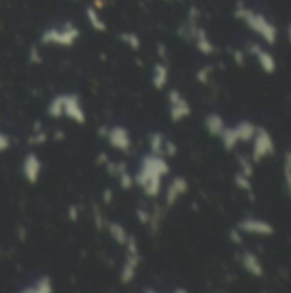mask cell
I'll use <instances>...</instances> for the list:
<instances>
[{"mask_svg": "<svg viewBox=\"0 0 291 293\" xmlns=\"http://www.w3.org/2000/svg\"><path fill=\"white\" fill-rule=\"evenodd\" d=\"M206 129L211 136H218L219 138L223 134V130L226 129L225 120L218 114H209L206 117Z\"/></svg>", "mask_w": 291, "mask_h": 293, "instance_id": "14", "label": "cell"}, {"mask_svg": "<svg viewBox=\"0 0 291 293\" xmlns=\"http://www.w3.org/2000/svg\"><path fill=\"white\" fill-rule=\"evenodd\" d=\"M241 266H243L245 271L250 273L252 276L260 278L264 275V267L260 264L259 257L255 256L254 252H243V256H241Z\"/></svg>", "mask_w": 291, "mask_h": 293, "instance_id": "12", "label": "cell"}, {"mask_svg": "<svg viewBox=\"0 0 291 293\" xmlns=\"http://www.w3.org/2000/svg\"><path fill=\"white\" fill-rule=\"evenodd\" d=\"M137 218H139L142 223H147L151 219V214L146 213L144 209H137Z\"/></svg>", "mask_w": 291, "mask_h": 293, "instance_id": "31", "label": "cell"}, {"mask_svg": "<svg viewBox=\"0 0 291 293\" xmlns=\"http://www.w3.org/2000/svg\"><path fill=\"white\" fill-rule=\"evenodd\" d=\"M288 40L291 43V24H289V28H288Z\"/></svg>", "mask_w": 291, "mask_h": 293, "instance_id": "36", "label": "cell"}, {"mask_svg": "<svg viewBox=\"0 0 291 293\" xmlns=\"http://www.w3.org/2000/svg\"><path fill=\"white\" fill-rule=\"evenodd\" d=\"M240 167H241V173H243L245 177H252V173H254V161L250 163V161L247 160V158L240 156Z\"/></svg>", "mask_w": 291, "mask_h": 293, "instance_id": "26", "label": "cell"}, {"mask_svg": "<svg viewBox=\"0 0 291 293\" xmlns=\"http://www.w3.org/2000/svg\"><path fill=\"white\" fill-rule=\"evenodd\" d=\"M89 19H91L93 28H95V29H100V31H103V29H105V24L100 21V17L95 16V12H93V11H89Z\"/></svg>", "mask_w": 291, "mask_h": 293, "instance_id": "29", "label": "cell"}, {"mask_svg": "<svg viewBox=\"0 0 291 293\" xmlns=\"http://www.w3.org/2000/svg\"><path fill=\"white\" fill-rule=\"evenodd\" d=\"M236 16H238L240 19H243V21L247 22V26L252 29V31L257 33L265 43H269V45H274L276 43L278 29H276L273 24L262 16V14L249 11V9H245V7H240L238 11H236Z\"/></svg>", "mask_w": 291, "mask_h": 293, "instance_id": "2", "label": "cell"}, {"mask_svg": "<svg viewBox=\"0 0 291 293\" xmlns=\"http://www.w3.org/2000/svg\"><path fill=\"white\" fill-rule=\"evenodd\" d=\"M45 139H47V136H45V132H41V134H36V138H29V143H31V144H38V143H45Z\"/></svg>", "mask_w": 291, "mask_h": 293, "instance_id": "32", "label": "cell"}, {"mask_svg": "<svg viewBox=\"0 0 291 293\" xmlns=\"http://www.w3.org/2000/svg\"><path fill=\"white\" fill-rule=\"evenodd\" d=\"M211 71H213V67H211V65H206L204 69H200V71H199V74H197V79H199V82H202V84H206V82L209 81Z\"/></svg>", "mask_w": 291, "mask_h": 293, "instance_id": "27", "label": "cell"}, {"mask_svg": "<svg viewBox=\"0 0 291 293\" xmlns=\"http://www.w3.org/2000/svg\"><path fill=\"white\" fill-rule=\"evenodd\" d=\"M36 288H31V291H45V293H50L52 291V281L48 276H41L39 280L36 281Z\"/></svg>", "mask_w": 291, "mask_h": 293, "instance_id": "23", "label": "cell"}, {"mask_svg": "<svg viewBox=\"0 0 291 293\" xmlns=\"http://www.w3.org/2000/svg\"><path fill=\"white\" fill-rule=\"evenodd\" d=\"M219 138L223 139L225 148L228 149V151H231L236 144L240 143L238 138H236V134H235V130H233V127H231V129H225V130H223V134H221Z\"/></svg>", "mask_w": 291, "mask_h": 293, "instance_id": "19", "label": "cell"}, {"mask_svg": "<svg viewBox=\"0 0 291 293\" xmlns=\"http://www.w3.org/2000/svg\"><path fill=\"white\" fill-rule=\"evenodd\" d=\"M79 36V31L74 26H67L63 29H48L45 35L41 36L43 43H57L60 47H69L76 41V38Z\"/></svg>", "mask_w": 291, "mask_h": 293, "instance_id": "4", "label": "cell"}, {"mask_svg": "<svg viewBox=\"0 0 291 293\" xmlns=\"http://www.w3.org/2000/svg\"><path fill=\"white\" fill-rule=\"evenodd\" d=\"M117 178L120 180V187H122V189H127V190H129V189L132 187V185L136 184V182H134V178H132L130 175L127 173V170H122V172L117 175Z\"/></svg>", "mask_w": 291, "mask_h": 293, "instance_id": "25", "label": "cell"}, {"mask_svg": "<svg viewBox=\"0 0 291 293\" xmlns=\"http://www.w3.org/2000/svg\"><path fill=\"white\" fill-rule=\"evenodd\" d=\"M69 216H71V219H74V221H76L77 219V206H71V209H69Z\"/></svg>", "mask_w": 291, "mask_h": 293, "instance_id": "34", "label": "cell"}, {"mask_svg": "<svg viewBox=\"0 0 291 293\" xmlns=\"http://www.w3.org/2000/svg\"><path fill=\"white\" fill-rule=\"evenodd\" d=\"M235 60H236V63H238V65H243V57L240 55V52H235Z\"/></svg>", "mask_w": 291, "mask_h": 293, "instance_id": "35", "label": "cell"}, {"mask_svg": "<svg viewBox=\"0 0 291 293\" xmlns=\"http://www.w3.org/2000/svg\"><path fill=\"white\" fill-rule=\"evenodd\" d=\"M235 184L236 187L245 190V192H252V184H250V177H245L243 173H238L235 177Z\"/></svg>", "mask_w": 291, "mask_h": 293, "instance_id": "24", "label": "cell"}, {"mask_svg": "<svg viewBox=\"0 0 291 293\" xmlns=\"http://www.w3.org/2000/svg\"><path fill=\"white\" fill-rule=\"evenodd\" d=\"M195 40H197V41H195L197 48H199V50L204 53V55H211V53L214 52V45L211 43L209 38H207L204 29H199V33H197Z\"/></svg>", "mask_w": 291, "mask_h": 293, "instance_id": "17", "label": "cell"}, {"mask_svg": "<svg viewBox=\"0 0 291 293\" xmlns=\"http://www.w3.org/2000/svg\"><path fill=\"white\" fill-rule=\"evenodd\" d=\"M122 38H123V41H125V43H129L132 50H137V48L141 47L139 40H137V36H134V35H122Z\"/></svg>", "mask_w": 291, "mask_h": 293, "instance_id": "28", "label": "cell"}, {"mask_svg": "<svg viewBox=\"0 0 291 293\" xmlns=\"http://www.w3.org/2000/svg\"><path fill=\"white\" fill-rule=\"evenodd\" d=\"M274 154V141L271 134L262 127H257L254 136V151H252V161L254 163H260L264 158Z\"/></svg>", "mask_w": 291, "mask_h": 293, "instance_id": "3", "label": "cell"}, {"mask_svg": "<svg viewBox=\"0 0 291 293\" xmlns=\"http://www.w3.org/2000/svg\"><path fill=\"white\" fill-rule=\"evenodd\" d=\"M9 146H11V139H9L6 134H0V153L7 151Z\"/></svg>", "mask_w": 291, "mask_h": 293, "instance_id": "30", "label": "cell"}, {"mask_svg": "<svg viewBox=\"0 0 291 293\" xmlns=\"http://www.w3.org/2000/svg\"><path fill=\"white\" fill-rule=\"evenodd\" d=\"M168 173V165L161 156L149 154L146 158H142L141 168L137 172L134 182L139 184L144 189L146 195L149 197H156L161 190V178L163 175Z\"/></svg>", "mask_w": 291, "mask_h": 293, "instance_id": "1", "label": "cell"}, {"mask_svg": "<svg viewBox=\"0 0 291 293\" xmlns=\"http://www.w3.org/2000/svg\"><path fill=\"white\" fill-rule=\"evenodd\" d=\"M108 139L113 148H117L118 151H129L130 149V138L123 127H113L108 132Z\"/></svg>", "mask_w": 291, "mask_h": 293, "instance_id": "8", "label": "cell"}, {"mask_svg": "<svg viewBox=\"0 0 291 293\" xmlns=\"http://www.w3.org/2000/svg\"><path fill=\"white\" fill-rule=\"evenodd\" d=\"M233 130H235V134H236V138H238V141H241V143H247V141L254 139L257 127H255L252 122L243 120V122H240V124L236 125V127H233Z\"/></svg>", "mask_w": 291, "mask_h": 293, "instance_id": "15", "label": "cell"}, {"mask_svg": "<svg viewBox=\"0 0 291 293\" xmlns=\"http://www.w3.org/2000/svg\"><path fill=\"white\" fill-rule=\"evenodd\" d=\"M137 266H139V254H127V259L122 267V283H130L134 280Z\"/></svg>", "mask_w": 291, "mask_h": 293, "instance_id": "13", "label": "cell"}, {"mask_svg": "<svg viewBox=\"0 0 291 293\" xmlns=\"http://www.w3.org/2000/svg\"><path fill=\"white\" fill-rule=\"evenodd\" d=\"M283 177H284V185L288 190L289 197H291V151H288L284 156V163H283Z\"/></svg>", "mask_w": 291, "mask_h": 293, "instance_id": "20", "label": "cell"}, {"mask_svg": "<svg viewBox=\"0 0 291 293\" xmlns=\"http://www.w3.org/2000/svg\"><path fill=\"white\" fill-rule=\"evenodd\" d=\"M187 189H189V184H187L185 178H182V177L173 178V182L168 185V190H166V204H168V206H173L176 202V199L187 192Z\"/></svg>", "mask_w": 291, "mask_h": 293, "instance_id": "11", "label": "cell"}, {"mask_svg": "<svg viewBox=\"0 0 291 293\" xmlns=\"http://www.w3.org/2000/svg\"><path fill=\"white\" fill-rule=\"evenodd\" d=\"M23 170H24V177H26L28 182L34 184L41 173V161L34 153H29L26 158H24V165H23Z\"/></svg>", "mask_w": 291, "mask_h": 293, "instance_id": "9", "label": "cell"}, {"mask_svg": "<svg viewBox=\"0 0 291 293\" xmlns=\"http://www.w3.org/2000/svg\"><path fill=\"white\" fill-rule=\"evenodd\" d=\"M149 144H151L152 154H156V156H161V154H163V146H165V138H163L161 134H151Z\"/></svg>", "mask_w": 291, "mask_h": 293, "instance_id": "21", "label": "cell"}, {"mask_svg": "<svg viewBox=\"0 0 291 293\" xmlns=\"http://www.w3.org/2000/svg\"><path fill=\"white\" fill-rule=\"evenodd\" d=\"M241 232H238V230H231L230 232V238L233 242H236V243H241V235H240Z\"/></svg>", "mask_w": 291, "mask_h": 293, "instance_id": "33", "label": "cell"}, {"mask_svg": "<svg viewBox=\"0 0 291 293\" xmlns=\"http://www.w3.org/2000/svg\"><path fill=\"white\" fill-rule=\"evenodd\" d=\"M48 114L52 117H62L63 115V95L53 98V101L48 106Z\"/></svg>", "mask_w": 291, "mask_h": 293, "instance_id": "22", "label": "cell"}, {"mask_svg": "<svg viewBox=\"0 0 291 293\" xmlns=\"http://www.w3.org/2000/svg\"><path fill=\"white\" fill-rule=\"evenodd\" d=\"M238 230L250 233V235H262V237H269L274 233L273 224L264 221V219L259 218H245L238 223Z\"/></svg>", "mask_w": 291, "mask_h": 293, "instance_id": "5", "label": "cell"}, {"mask_svg": "<svg viewBox=\"0 0 291 293\" xmlns=\"http://www.w3.org/2000/svg\"><path fill=\"white\" fill-rule=\"evenodd\" d=\"M250 50H252V53L255 55V58H257L259 65L262 67V71L265 72V74H273V72L276 71V60L274 57L271 55V53L267 50H262L259 45H252L250 47Z\"/></svg>", "mask_w": 291, "mask_h": 293, "instance_id": "10", "label": "cell"}, {"mask_svg": "<svg viewBox=\"0 0 291 293\" xmlns=\"http://www.w3.org/2000/svg\"><path fill=\"white\" fill-rule=\"evenodd\" d=\"M110 235L113 237V240H115L117 243H120V245H125L127 238H129V235H127L125 228L122 227V224L118 223H110Z\"/></svg>", "mask_w": 291, "mask_h": 293, "instance_id": "18", "label": "cell"}, {"mask_svg": "<svg viewBox=\"0 0 291 293\" xmlns=\"http://www.w3.org/2000/svg\"><path fill=\"white\" fill-rule=\"evenodd\" d=\"M168 100H170V117L173 122H180L190 115V106L178 91H170Z\"/></svg>", "mask_w": 291, "mask_h": 293, "instance_id": "6", "label": "cell"}, {"mask_svg": "<svg viewBox=\"0 0 291 293\" xmlns=\"http://www.w3.org/2000/svg\"><path fill=\"white\" fill-rule=\"evenodd\" d=\"M168 82V69H166L163 63H158V65L152 69V86L156 89H163Z\"/></svg>", "mask_w": 291, "mask_h": 293, "instance_id": "16", "label": "cell"}, {"mask_svg": "<svg viewBox=\"0 0 291 293\" xmlns=\"http://www.w3.org/2000/svg\"><path fill=\"white\" fill-rule=\"evenodd\" d=\"M63 115L71 117L77 124H84L86 115L81 106V101L76 95H63Z\"/></svg>", "mask_w": 291, "mask_h": 293, "instance_id": "7", "label": "cell"}]
</instances>
